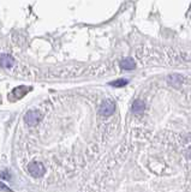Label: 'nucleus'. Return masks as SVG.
I'll return each instance as SVG.
<instances>
[{
    "mask_svg": "<svg viewBox=\"0 0 191 192\" xmlns=\"http://www.w3.org/2000/svg\"><path fill=\"white\" fill-rule=\"evenodd\" d=\"M28 172L30 173L31 177L41 178L45 175L46 168H45V166H43L41 162L34 161V162H30V163L28 165Z\"/></svg>",
    "mask_w": 191,
    "mask_h": 192,
    "instance_id": "1",
    "label": "nucleus"
},
{
    "mask_svg": "<svg viewBox=\"0 0 191 192\" xmlns=\"http://www.w3.org/2000/svg\"><path fill=\"white\" fill-rule=\"evenodd\" d=\"M41 118H42V115L41 113L38 112V111H29L25 116H24V120H25V123L27 125H29V126H35V125H38V121L41 120Z\"/></svg>",
    "mask_w": 191,
    "mask_h": 192,
    "instance_id": "3",
    "label": "nucleus"
},
{
    "mask_svg": "<svg viewBox=\"0 0 191 192\" xmlns=\"http://www.w3.org/2000/svg\"><path fill=\"white\" fill-rule=\"evenodd\" d=\"M120 67L123 70H126V71H131L136 67V64L133 62V59L131 58H126V59H123L120 62Z\"/></svg>",
    "mask_w": 191,
    "mask_h": 192,
    "instance_id": "5",
    "label": "nucleus"
},
{
    "mask_svg": "<svg viewBox=\"0 0 191 192\" xmlns=\"http://www.w3.org/2000/svg\"><path fill=\"white\" fill-rule=\"evenodd\" d=\"M0 178L1 179H5V180H11L12 179V175H11V173L8 172V170H0Z\"/></svg>",
    "mask_w": 191,
    "mask_h": 192,
    "instance_id": "10",
    "label": "nucleus"
},
{
    "mask_svg": "<svg viewBox=\"0 0 191 192\" xmlns=\"http://www.w3.org/2000/svg\"><path fill=\"white\" fill-rule=\"evenodd\" d=\"M0 189L3 190V191H8V192H12V190L8 187V186H6V185L4 184V183H1L0 181Z\"/></svg>",
    "mask_w": 191,
    "mask_h": 192,
    "instance_id": "11",
    "label": "nucleus"
},
{
    "mask_svg": "<svg viewBox=\"0 0 191 192\" xmlns=\"http://www.w3.org/2000/svg\"><path fill=\"white\" fill-rule=\"evenodd\" d=\"M145 105L143 101L141 100H136L132 105V112L136 113V114H141L142 112H144Z\"/></svg>",
    "mask_w": 191,
    "mask_h": 192,
    "instance_id": "6",
    "label": "nucleus"
},
{
    "mask_svg": "<svg viewBox=\"0 0 191 192\" xmlns=\"http://www.w3.org/2000/svg\"><path fill=\"white\" fill-rule=\"evenodd\" d=\"M126 84H128L126 79H117V81H113V82L109 83V85L115 86V88H122V86H125Z\"/></svg>",
    "mask_w": 191,
    "mask_h": 192,
    "instance_id": "9",
    "label": "nucleus"
},
{
    "mask_svg": "<svg viewBox=\"0 0 191 192\" xmlns=\"http://www.w3.org/2000/svg\"><path fill=\"white\" fill-rule=\"evenodd\" d=\"M28 90H29V88H25V86H18V88H16L12 92H13V95L16 96V99H21V97H23L24 95L27 94Z\"/></svg>",
    "mask_w": 191,
    "mask_h": 192,
    "instance_id": "7",
    "label": "nucleus"
},
{
    "mask_svg": "<svg viewBox=\"0 0 191 192\" xmlns=\"http://www.w3.org/2000/svg\"><path fill=\"white\" fill-rule=\"evenodd\" d=\"M115 109V105L114 102L112 100H105L102 103H101V106H100V114L102 115V116H109V115L113 114V112H114Z\"/></svg>",
    "mask_w": 191,
    "mask_h": 192,
    "instance_id": "2",
    "label": "nucleus"
},
{
    "mask_svg": "<svg viewBox=\"0 0 191 192\" xmlns=\"http://www.w3.org/2000/svg\"><path fill=\"white\" fill-rule=\"evenodd\" d=\"M169 83L172 85H174V86H178V85H180L183 83V78L180 76H178V75H174V76H169Z\"/></svg>",
    "mask_w": 191,
    "mask_h": 192,
    "instance_id": "8",
    "label": "nucleus"
},
{
    "mask_svg": "<svg viewBox=\"0 0 191 192\" xmlns=\"http://www.w3.org/2000/svg\"><path fill=\"white\" fill-rule=\"evenodd\" d=\"M13 64H15V60H13V58H12L11 55H8V54H3V55H0V66H1V67H4V69H10V67L13 66Z\"/></svg>",
    "mask_w": 191,
    "mask_h": 192,
    "instance_id": "4",
    "label": "nucleus"
}]
</instances>
